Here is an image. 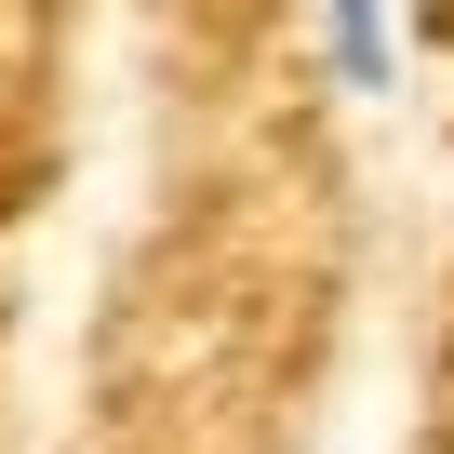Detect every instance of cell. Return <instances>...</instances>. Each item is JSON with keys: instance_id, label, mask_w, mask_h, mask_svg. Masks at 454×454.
<instances>
[{"instance_id": "cell-1", "label": "cell", "mask_w": 454, "mask_h": 454, "mask_svg": "<svg viewBox=\"0 0 454 454\" xmlns=\"http://www.w3.org/2000/svg\"><path fill=\"white\" fill-rule=\"evenodd\" d=\"M308 54L348 107H387L401 94V0H308Z\"/></svg>"}]
</instances>
